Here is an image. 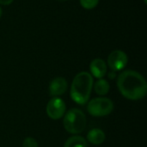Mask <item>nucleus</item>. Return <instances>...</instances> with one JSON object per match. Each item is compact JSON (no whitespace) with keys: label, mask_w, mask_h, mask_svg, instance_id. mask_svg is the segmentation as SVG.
<instances>
[{"label":"nucleus","mask_w":147,"mask_h":147,"mask_svg":"<svg viewBox=\"0 0 147 147\" xmlns=\"http://www.w3.org/2000/svg\"><path fill=\"white\" fill-rule=\"evenodd\" d=\"M81 6L85 9H92L96 8L99 3V0H79Z\"/></svg>","instance_id":"nucleus-12"},{"label":"nucleus","mask_w":147,"mask_h":147,"mask_svg":"<svg viewBox=\"0 0 147 147\" xmlns=\"http://www.w3.org/2000/svg\"><path fill=\"white\" fill-rule=\"evenodd\" d=\"M114 110V102L107 97H96L87 104L88 113L95 117H103L110 115Z\"/></svg>","instance_id":"nucleus-4"},{"label":"nucleus","mask_w":147,"mask_h":147,"mask_svg":"<svg viewBox=\"0 0 147 147\" xmlns=\"http://www.w3.org/2000/svg\"><path fill=\"white\" fill-rule=\"evenodd\" d=\"M65 103L59 97H53L47 105V114L52 120H59L65 115Z\"/></svg>","instance_id":"nucleus-6"},{"label":"nucleus","mask_w":147,"mask_h":147,"mask_svg":"<svg viewBox=\"0 0 147 147\" xmlns=\"http://www.w3.org/2000/svg\"><path fill=\"white\" fill-rule=\"evenodd\" d=\"M64 147H88V144L82 136L74 135L65 141Z\"/></svg>","instance_id":"nucleus-10"},{"label":"nucleus","mask_w":147,"mask_h":147,"mask_svg":"<svg viewBox=\"0 0 147 147\" xmlns=\"http://www.w3.org/2000/svg\"><path fill=\"white\" fill-rule=\"evenodd\" d=\"M108 66L106 62L102 59H95L90 64V71L92 77H95L98 79L103 78L107 74Z\"/></svg>","instance_id":"nucleus-8"},{"label":"nucleus","mask_w":147,"mask_h":147,"mask_svg":"<svg viewBox=\"0 0 147 147\" xmlns=\"http://www.w3.org/2000/svg\"><path fill=\"white\" fill-rule=\"evenodd\" d=\"M128 62L127 53L121 50H115L108 57V65L113 71H119L123 70Z\"/></svg>","instance_id":"nucleus-5"},{"label":"nucleus","mask_w":147,"mask_h":147,"mask_svg":"<svg viewBox=\"0 0 147 147\" xmlns=\"http://www.w3.org/2000/svg\"><path fill=\"white\" fill-rule=\"evenodd\" d=\"M117 87L121 94L128 100L138 101L146 96V81L136 71L127 70L121 72L117 78Z\"/></svg>","instance_id":"nucleus-1"},{"label":"nucleus","mask_w":147,"mask_h":147,"mask_svg":"<svg viewBox=\"0 0 147 147\" xmlns=\"http://www.w3.org/2000/svg\"><path fill=\"white\" fill-rule=\"evenodd\" d=\"M144 2H145V3H147V0H144Z\"/></svg>","instance_id":"nucleus-17"},{"label":"nucleus","mask_w":147,"mask_h":147,"mask_svg":"<svg viewBox=\"0 0 147 147\" xmlns=\"http://www.w3.org/2000/svg\"><path fill=\"white\" fill-rule=\"evenodd\" d=\"M2 14H3V10H2L1 6H0V18H1V16H2Z\"/></svg>","instance_id":"nucleus-16"},{"label":"nucleus","mask_w":147,"mask_h":147,"mask_svg":"<svg viewBox=\"0 0 147 147\" xmlns=\"http://www.w3.org/2000/svg\"><path fill=\"white\" fill-rule=\"evenodd\" d=\"M105 139H106V135L104 132L99 128H94L90 130L87 134V140L92 145H96V146L102 144L105 141Z\"/></svg>","instance_id":"nucleus-9"},{"label":"nucleus","mask_w":147,"mask_h":147,"mask_svg":"<svg viewBox=\"0 0 147 147\" xmlns=\"http://www.w3.org/2000/svg\"><path fill=\"white\" fill-rule=\"evenodd\" d=\"M14 0H0V4L2 5H9L13 3Z\"/></svg>","instance_id":"nucleus-14"},{"label":"nucleus","mask_w":147,"mask_h":147,"mask_svg":"<svg viewBox=\"0 0 147 147\" xmlns=\"http://www.w3.org/2000/svg\"><path fill=\"white\" fill-rule=\"evenodd\" d=\"M86 116L79 109H71L65 115L63 124L65 129L71 134H78L86 127Z\"/></svg>","instance_id":"nucleus-3"},{"label":"nucleus","mask_w":147,"mask_h":147,"mask_svg":"<svg viewBox=\"0 0 147 147\" xmlns=\"http://www.w3.org/2000/svg\"><path fill=\"white\" fill-rule=\"evenodd\" d=\"M68 87L67 81L62 77L53 78L49 84V93L53 97H59L65 93Z\"/></svg>","instance_id":"nucleus-7"},{"label":"nucleus","mask_w":147,"mask_h":147,"mask_svg":"<svg viewBox=\"0 0 147 147\" xmlns=\"http://www.w3.org/2000/svg\"><path fill=\"white\" fill-rule=\"evenodd\" d=\"M22 147H39V145L34 138L28 137L23 140Z\"/></svg>","instance_id":"nucleus-13"},{"label":"nucleus","mask_w":147,"mask_h":147,"mask_svg":"<svg viewBox=\"0 0 147 147\" xmlns=\"http://www.w3.org/2000/svg\"><path fill=\"white\" fill-rule=\"evenodd\" d=\"M93 77L87 71L78 73L73 78L71 87V97L79 105H84L88 102L93 88Z\"/></svg>","instance_id":"nucleus-2"},{"label":"nucleus","mask_w":147,"mask_h":147,"mask_svg":"<svg viewBox=\"0 0 147 147\" xmlns=\"http://www.w3.org/2000/svg\"><path fill=\"white\" fill-rule=\"evenodd\" d=\"M109 89H110V86H109V82L103 78L98 79L94 85V90L96 93L99 96L107 95L109 91Z\"/></svg>","instance_id":"nucleus-11"},{"label":"nucleus","mask_w":147,"mask_h":147,"mask_svg":"<svg viewBox=\"0 0 147 147\" xmlns=\"http://www.w3.org/2000/svg\"><path fill=\"white\" fill-rule=\"evenodd\" d=\"M116 78V73H115V71H110L109 73V79H114V78Z\"/></svg>","instance_id":"nucleus-15"},{"label":"nucleus","mask_w":147,"mask_h":147,"mask_svg":"<svg viewBox=\"0 0 147 147\" xmlns=\"http://www.w3.org/2000/svg\"><path fill=\"white\" fill-rule=\"evenodd\" d=\"M60 1H67V0H60Z\"/></svg>","instance_id":"nucleus-18"}]
</instances>
